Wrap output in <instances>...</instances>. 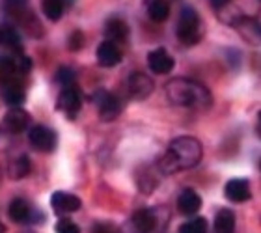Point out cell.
<instances>
[{"mask_svg": "<svg viewBox=\"0 0 261 233\" xmlns=\"http://www.w3.org/2000/svg\"><path fill=\"white\" fill-rule=\"evenodd\" d=\"M201 155H203V147L196 138L179 136L170 142L168 151L159 161V168L163 174H175L181 170L194 168L196 164H200Z\"/></svg>", "mask_w": 261, "mask_h": 233, "instance_id": "1", "label": "cell"}, {"mask_svg": "<svg viewBox=\"0 0 261 233\" xmlns=\"http://www.w3.org/2000/svg\"><path fill=\"white\" fill-rule=\"evenodd\" d=\"M166 95L170 103L183 109L203 110L209 109L213 103L211 92L192 79H172L166 84Z\"/></svg>", "mask_w": 261, "mask_h": 233, "instance_id": "2", "label": "cell"}, {"mask_svg": "<svg viewBox=\"0 0 261 233\" xmlns=\"http://www.w3.org/2000/svg\"><path fill=\"white\" fill-rule=\"evenodd\" d=\"M261 11V0H229L228 4L222 6L218 13L226 24L237 27L239 22L246 19H256Z\"/></svg>", "mask_w": 261, "mask_h": 233, "instance_id": "3", "label": "cell"}, {"mask_svg": "<svg viewBox=\"0 0 261 233\" xmlns=\"http://www.w3.org/2000/svg\"><path fill=\"white\" fill-rule=\"evenodd\" d=\"M201 34H203V27H201L200 15L196 13L194 8L185 6L177 21V39L187 47H192L201 39Z\"/></svg>", "mask_w": 261, "mask_h": 233, "instance_id": "4", "label": "cell"}, {"mask_svg": "<svg viewBox=\"0 0 261 233\" xmlns=\"http://www.w3.org/2000/svg\"><path fill=\"white\" fill-rule=\"evenodd\" d=\"M28 140L32 144L34 149L43 153H50L56 149V144H58V138H56V133L45 125H36L28 131Z\"/></svg>", "mask_w": 261, "mask_h": 233, "instance_id": "5", "label": "cell"}, {"mask_svg": "<svg viewBox=\"0 0 261 233\" xmlns=\"http://www.w3.org/2000/svg\"><path fill=\"white\" fill-rule=\"evenodd\" d=\"M82 107V95L81 90L75 86V84H69V86H64V90L58 95V110L65 112L69 118H75L79 114V110Z\"/></svg>", "mask_w": 261, "mask_h": 233, "instance_id": "6", "label": "cell"}, {"mask_svg": "<svg viewBox=\"0 0 261 233\" xmlns=\"http://www.w3.org/2000/svg\"><path fill=\"white\" fill-rule=\"evenodd\" d=\"M153 88H155V84H153V81L146 73H138V71H136V73H130V76L127 79L129 95L133 99H138V101L149 97L153 93Z\"/></svg>", "mask_w": 261, "mask_h": 233, "instance_id": "7", "label": "cell"}, {"mask_svg": "<svg viewBox=\"0 0 261 233\" xmlns=\"http://www.w3.org/2000/svg\"><path fill=\"white\" fill-rule=\"evenodd\" d=\"M28 125H30V116H28L21 107L10 109V112L2 119V131L10 133V135H17V133L27 131Z\"/></svg>", "mask_w": 261, "mask_h": 233, "instance_id": "8", "label": "cell"}, {"mask_svg": "<svg viewBox=\"0 0 261 233\" xmlns=\"http://www.w3.org/2000/svg\"><path fill=\"white\" fill-rule=\"evenodd\" d=\"M97 107H99V116L103 121H112L116 119L118 116L121 114V109H123V105H121V99L114 93H101L97 99Z\"/></svg>", "mask_w": 261, "mask_h": 233, "instance_id": "9", "label": "cell"}, {"mask_svg": "<svg viewBox=\"0 0 261 233\" xmlns=\"http://www.w3.org/2000/svg\"><path fill=\"white\" fill-rule=\"evenodd\" d=\"M50 205H53L56 215H71V213H76L81 209L82 201H81V198H76L75 194L58 190V192H55L53 198H50Z\"/></svg>", "mask_w": 261, "mask_h": 233, "instance_id": "10", "label": "cell"}, {"mask_svg": "<svg viewBox=\"0 0 261 233\" xmlns=\"http://www.w3.org/2000/svg\"><path fill=\"white\" fill-rule=\"evenodd\" d=\"M224 194L233 203H243V201L250 200V183L246 179H229L224 187Z\"/></svg>", "mask_w": 261, "mask_h": 233, "instance_id": "11", "label": "cell"}, {"mask_svg": "<svg viewBox=\"0 0 261 233\" xmlns=\"http://www.w3.org/2000/svg\"><path fill=\"white\" fill-rule=\"evenodd\" d=\"M147 65L155 75H166L174 69V58L164 49H155L147 55Z\"/></svg>", "mask_w": 261, "mask_h": 233, "instance_id": "12", "label": "cell"}, {"mask_svg": "<svg viewBox=\"0 0 261 233\" xmlns=\"http://www.w3.org/2000/svg\"><path fill=\"white\" fill-rule=\"evenodd\" d=\"M97 62L99 65H103V67H114L121 62V50L118 47V43L114 41H103V43L97 47Z\"/></svg>", "mask_w": 261, "mask_h": 233, "instance_id": "13", "label": "cell"}, {"mask_svg": "<svg viewBox=\"0 0 261 233\" xmlns=\"http://www.w3.org/2000/svg\"><path fill=\"white\" fill-rule=\"evenodd\" d=\"M159 217L153 209H138L133 215V226L138 233H153L157 229Z\"/></svg>", "mask_w": 261, "mask_h": 233, "instance_id": "14", "label": "cell"}, {"mask_svg": "<svg viewBox=\"0 0 261 233\" xmlns=\"http://www.w3.org/2000/svg\"><path fill=\"white\" fill-rule=\"evenodd\" d=\"M10 218L17 224H27V222H34V209L28 205L27 200L22 198H15V200L10 203Z\"/></svg>", "mask_w": 261, "mask_h": 233, "instance_id": "15", "label": "cell"}, {"mask_svg": "<svg viewBox=\"0 0 261 233\" xmlns=\"http://www.w3.org/2000/svg\"><path fill=\"white\" fill-rule=\"evenodd\" d=\"M105 34H107V38L110 41H114V43H123L127 38H129V27H127V22L120 17H112L107 21L105 24Z\"/></svg>", "mask_w": 261, "mask_h": 233, "instance_id": "16", "label": "cell"}, {"mask_svg": "<svg viewBox=\"0 0 261 233\" xmlns=\"http://www.w3.org/2000/svg\"><path fill=\"white\" fill-rule=\"evenodd\" d=\"M201 207V198L200 194L192 189H185L177 198V209L183 215H196Z\"/></svg>", "mask_w": 261, "mask_h": 233, "instance_id": "17", "label": "cell"}, {"mask_svg": "<svg viewBox=\"0 0 261 233\" xmlns=\"http://www.w3.org/2000/svg\"><path fill=\"white\" fill-rule=\"evenodd\" d=\"M2 99L6 105H10L11 109H17L24 103V86L22 82H10L2 86Z\"/></svg>", "mask_w": 261, "mask_h": 233, "instance_id": "18", "label": "cell"}, {"mask_svg": "<svg viewBox=\"0 0 261 233\" xmlns=\"http://www.w3.org/2000/svg\"><path fill=\"white\" fill-rule=\"evenodd\" d=\"M235 28H239V34L250 45H261V22L257 19H246L239 22Z\"/></svg>", "mask_w": 261, "mask_h": 233, "instance_id": "19", "label": "cell"}, {"mask_svg": "<svg viewBox=\"0 0 261 233\" xmlns=\"http://www.w3.org/2000/svg\"><path fill=\"white\" fill-rule=\"evenodd\" d=\"M0 45H4V47H8V49L17 50V53H21L22 41H21V36H19L15 27L0 24Z\"/></svg>", "mask_w": 261, "mask_h": 233, "instance_id": "20", "label": "cell"}, {"mask_svg": "<svg viewBox=\"0 0 261 233\" xmlns=\"http://www.w3.org/2000/svg\"><path fill=\"white\" fill-rule=\"evenodd\" d=\"M215 233H235V215L229 209H220L215 217Z\"/></svg>", "mask_w": 261, "mask_h": 233, "instance_id": "21", "label": "cell"}, {"mask_svg": "<svg viewBox=\"0 0 261 233\" xmlns=\"http://www.w3.org/2000/svg\"><path fill=\"white\" fill-rule=\"evenodd\" d=\"M147 15L155 22H164L170 15L168 0H149V4H147Z\"/></svg>", "mask_w": 261, "mask_h": 233, "instance_id": "22", "label": "cell"}, {"mask_svg": "<svg viewBox=\"0 0 261 233\" xmlns=\"http://www.w3.org/2000/svg\"><path fill=\"white\" fill-rule=\"evenodd\" d=\"M41 10L49 21H60L65 10V0H41Z\"/></svg>", "mask_w": 261, "mask_h": 233, "instance_id": "23", "label": "cell"}, {"mask_svg": "<svg viewBox=\"0 0 261 233\" xmlns=\"http://www.w3.org/2000/svg\"><path fill=\"white\" fill-rule=\"evenodd\" d=\"M2 10L6 11V15L15 17L19 22L28 15L27 0H4L2 2Z\"/></svg>", "mask_w": 261, "mask_h": 233, "instance_id": "24", "label": "cell"}, {"mask_svg": "<svg viewBox=\"0 0 261 233\" xmlns=\"http://www.w3.org/2000/svg\"><path fill=\"white\" fill-rule=\"evenodd\" d=\"M30 172V159L27 155H21L10 164V177L11 179H22Z\"/></svg>", "mask_w": 261, "mask_h": 233, "instance_id": "25", "label": "cell"}, {"mask_svg": "<svg viewBox=\"0 0 261 233\" xmlns=\"http://www.w3.org/2000/svg\"><path fill=\"white\" fill-rule=\"evenodd\" d=\"M179 233H207V220L205 218H192L179 228Z\"/></svg>", "mask_w": 261, "mask_h": 233, "instance_id": "26", "label": "cell"}, {"mask_svg": "<svg viewBox=\"0 0 261 233\" xmlns=\"http://www.w3.org/2000/svg\"><path fill=\"white\" fill-rule=\"evenodd\" d=\"M56 233H81V229L69 218H60L56 224Z\"/></svg>", "mask_w": 261, "mask_h": 233, "instance_id": "27", "label": "cell"}, {"mask_svg": "<svg viewBox=\"0 0 261 233\" xmlns=\"http://www.w3.org/2000/svg\"><path fill=\"white\" fill-rule=\"evenodd\" d=\"M56 81L60 82L62 86H69V84H75V73H73L69 67H62V69L56 73Z\"/></svg>", "mask_w": 261, "mask_h": 233, "instance_id": "28", "label": "cell"}, {"mask_svg": "<svg viewBox=\"0 0 261 233\" xmlns=\"http://www.w3.org/2000/svg\"><path fill=\"white\" fill-rule=\"evenodd\" d=\"M92 233H120V229L116 228L114 224L110 222H99L93 226Z\"/></svg>", "mask_w": 261, "mask_h": 233, "instance_id": "29", "label": "cell"}, {"mask_svg": "<svg viewBox=\"0 0 261 233\" xmlns=\"http://www.w3.org/2000/svg\"><path fill=\"white\" fill-rule=\"evenodd\" d=\"M82 43H84V38H82V34L79 32V30L71 34V38H69V49L71 50H79L82 47Z\"/></svg>", "mask_w": 261, "mask_h": 233, "instance_id": "30", "label": "cell"}, {"mask_svg": "<svg viewBox=\"0 0 261 233\" xmlns=\"http://www.w3.org/2000/svg\"><path fill=\"white\" fill-rule=\"evenodd\" d=\"M228 2H229V0H211V4H213V8H215V10H220V8H222V6H226Z\"/></svg>", "mask_w": 261, "mask_h": 233, "instance_id": "31", "label": "cell"}, {"mask_svg": "<svg viewBox=\"0 0 261 233\" xmlns=\"http://www.w3.org/2000/svg\"><path fill=\"white\" fill-rule=\"evenodd\" d=\"M256 133H257V136L261 138V112L257 114V123H256Z\"/></svg>", "mask_w": 261, "mask_h": 233, "instance_id": "32", "label": "cell"}, {"mask_svg": "<svg viewBox=\"0 0 261 233\" xmlns=\"http://www.w3.org/2000/svg\"><path fill=\"white\" fill-rule=\"evenodd\" d=\"M6 228H4V224H2V220H0V233H4Z\"/></svg>", "mask_w": 261, "mask_h": 233, "instance_id": "33", "label": "cell"}, {"mask_svg": "<svg viewBox=\"0 0 261 233\" xmlns=\"http://www.w3.org/2000/svg\"><path fill=\"white\" fill-rule=\"evenodd\" d=\"M259 168H261V161H259Z\"/></svg>", "mask_w": 261, "mask_h": 233, "instance_id": "34", "label": "cell"}]
</instances>
